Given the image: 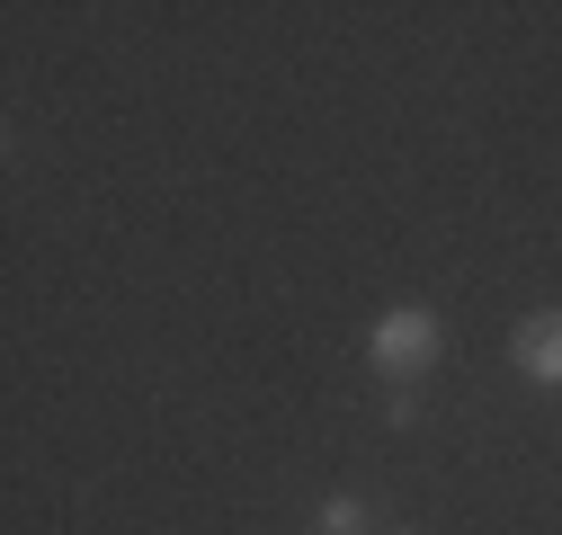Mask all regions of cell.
<instances>
[{"label":"cell","mask_w":562,"mask_h":535,"mask_svg":"<svg viewBox=\"0 0 562 535\" xmlns=\"http://www.w3.org/2000/svg\"><path fill=\"white\" fill-rule=\"evenodd\" d=\"M509 357H518L527 384H553V392H562V304H544V312H527V321L509 330Z\"/></svg>","instance_id":"obj_2"},{"label":"cell","mask_w":562,"mask_h":535,"mask_svg":"<svg viewBox=\"0 0 562 535\" xmlns=\"http://www.w3.org/2000/svg\"><path fill=\"white\" fill-rule=\"evenodd\" d=\"M438 312L429 304H393L375 330H367V357H375V375H393V384H411V375H429L438 366Z\"/></svg>","instance_id":"obj_1"},{"label":"cell","mask_w":562,"mask_h":535,"mask_svg":"<svg viewBox=\"0 0 562 535\" xmlns=\"http://www.w3.org/2000/svg\"><path fill=\"white\" fill-rule=\"evenodd\" d=\"M313 526H322V535H367V509H358V500H348V491H330Z\"/></svg>","instance_id":"obj_3"}]
</instances>
